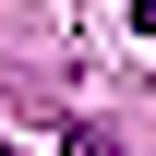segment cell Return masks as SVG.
<instances>
[{"label":"cell","mask_w":156,"mask_h":156,"mask_svg":"<svg viewBox=\"0 0 156 156\" xmlns=\"http://www.w3.org/2000/svg\"><path fill=\"white\" fill-rule=\"evenodd\" d=\"M60 156H120V144L96 132V120H60Z\"/></svg>","instance_id":"6da1fadb"},{"label":"cell","mask_w":156,"mask_h":156,"mask_svg":"<svg viewBox=\"0 0 156 156\" xmlns=\"http://www.w3.org/2000/svg\"><path fill=\"white\" fill-rule=\"evenodd\" d=\"M0 156H24V144H0Z\"/></svg>","instance_id":"3957f363"},{"label":"cell","mask_w":156,"mask_h":156,"mask_svg":"<svg viewBox=\"0 0 156 156\" xmlns=\"http://www.w3.org/2000/svg\"><path fill=\"white\" fill-rule=\"evenodd\" d=\"M132 24H144V36H156V0H144V12H132Z\"/></svg>","instance_id":"7a4b0ae2"}]
</instances>
